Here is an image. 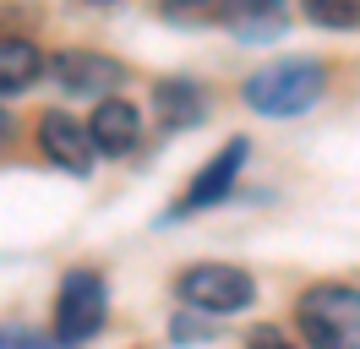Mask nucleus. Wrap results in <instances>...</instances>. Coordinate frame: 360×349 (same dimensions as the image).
Segmentation results:
<instances>
[{"label": "nucleus", "mask_w": 360, "mask_h": 349, "mask_svg": "<svg viewBox=\"0 0 360 349\" xmlns=\"http://www.w3.org/2000/svg\"><path fill=\"white\" fill-rule=\"evenodd\" d=\"M39 153L49 164H60L66 174H88L93 158H98V142H93L88 120H71L60 109H49V115H39Z\"/></svg>", "instance_id": "6"}, {"label": "nucleus", "mask_w": 360, "mask_h": 349, "mask_svg": "<svg viewBox=\"0 0 360 349\" xmlns=\"http://www.w3.org/2000/svg\"><path fill=\"white\" fill-rule=\"evenodd\" d=\"M39 77H44V55H39V44L22 39V33H0V99L27 93Z\"/></svg>", "instance_id": "10"}, {"label": "nucleus", "mask_w": 360, "mask_h": 349, "mask_svg": "<svg viewBox=\"0 0 360 349\" xmlns=\"http://www.w3.org/2000/svg\"><path fill=\"white\" fill-rule=\"evenodd\" d=\"M93 142H98V153H110V158H126V153L142 142V115H136V104H126V99H104V104L93 109Z\"/></svg>", "instance_id": "8"}, {"label": "nucleus", "mask_w": 360, "mask_h": 349, "mask_svg": "<svg viewBox=\"0 0 360 349\" xmlns=\"http://www.w3.org/2000/svg\"><path fill=\"white\" fill-rule=\"evenodd\" d=\"M93 6H115V0H93Z\"/></svg>", "instance_id": "18"}, {"label": "nucleus", "mask_w": 360, "mask_h": 349, "mask_svg": "<svg viewBox=\"0 0 360 349\" xmlns=\"http://www.w3.org/2000/svg\"><path fill=\"white\" fill-rule=\"evenodd\" d=\"M240 44H268L284 33V0H224L219 17Z\"/></svg>", "instance_id": "9"}, {"label": "nucleus", "mask_w": 360, "mask_h": 349, "mask_svg": "<svg viewBox=\"0 0 360 349\" xmlns=\"http://www.w3.org/2000/svg\"><path fill=\"white\" fill-rule=\"evenodd\" d=\"M180 300L197 317H235L257 300V284L235 262H197V267L180 273Z\"/></svg>", "instance_id": "3"}, {"label": "nucleus", "mask_w": 360, "mask_h": 349, "mask_svg": "<svg viewBox=\"0 0 360 349\" xmlns=\"http://www.w3.org/2000/svg\"><path fill=\"white\" fill-rule=\"evenodd\" d=\"M49 77L60 93H77V99H93V93H110V87L126 82V65L104 55V49H60L49 61Z\"/></svg>", "instance_id": "5"}, {"label": "nucleus", "mask_w": 360, "mask_h": 349, "mask_svg": "<svg viewBox=\"0 0 360 349\" xmlns=\"http://www.w3.org/2000/svg\"><path fill=\"white\" fill-rule=\"evenodd\" d=\"M322 87H328V71L316 61L290 55V61H268L262 71H251L240 99L268 120H290V115H306L311 104H322Z\"/></svg>", "instance_id": "1"}, {"label": "nucleus", "mask_w": 360, "mask_h": 349, "mask_svg": "<svg viewBox=\"0 0 360 349\" xmlns=\"http://www.w3.org/2000/svg\"><path fill=\"white\" fill-rule=\"evenodd\" d=\"M246 349H300V344H290L278 327H257V333L246 338Z\"/></svg>", "instance_id": "14"}, {"label": "nucleus", "mask_w": 360, "mask_h": 349, "mask_svg": "<svg viewBox=\"0 0 360 349\" xmlns=\"http://www.w3.org/2000/svg\"><path fill=\"white\" fill-rule=\"evenodd\" d=\"M6 349H71V344H49V338H39V333H6Z\"/></svg>", "instance_id": "15"}, {"label": "nucleus", "mask_w": 360, "mask_h": 349, "mask_svg": "<svg viewBox=\"0 0 360 349\" xmlns=\"http://www.w3.org/2000/svg\"><path fill=\"white\" fill-rule=\"evenodd\" d=\"M316 27H360V0H300Z\"/></svg>", "instance_id": "12"}, {"label": "nucleus", "mask_w": 360, "mask_h": 349, "mask_svg": "<svg viewBox=\"0 0 360 349\" xmlns=\"http://www.w3.org/2000/svg\"><path fill=\"white\" fill-rule=\"evenodd\" d=\"M153 109H158V120L169 131L180 126H197L207 115V99H202V87L197 82H186V77H164V82L153 87Z\"/></svg>", "instance_id": "11"}, {"label": "nucleus", "mask_w": 360, "mask_h": 349, "mask_svg": "<svg viewBox=\"0 0 360 349\" xmlns=\"http://www.w3.org/2000/svg\"><path fill=\"white\" fill-rule=\"evenodd\" d=\"M0 349H6V333H0Z\"/></svg>", "instance_id": "19"}, {"label": "nucleus", "mask_w": 360, "mask_h": 349, "mask_svg": "<svg viewBox=\"0 0 360 349\" xmlns=\"http://www.w3.org/2000/svg\"><path fill=\"white\" fill-rule=\"evenodd\" d=\"M169 333H175L180 344H191V338H207V327H197L191 317H175V322H169Z\"/></svg>", "instance_id": "16"}, {"label": "nucleus", "mask_w": 360, "mask_h": 349, "mask_svg": "<svg viewBox=\"0 0 360 349\" xmlns=\"http://www.w3.org/2000/svg\"><path fill=\"white\" fill-rule=\"evenodd\" d=\"M158 17H169V22H213V17H224V0H158Z\"/></svg>", "instance_id": "13"}, {"label": "nucleus", "mask_w": 360, "mask_h": 349, "mask_svg": "<svg viewBox=\"0 0 360 349\" xmlns=\"http://www.w3.org/2000/svg\"><path fill=\"white\" fill-rule=\"evenodd\" d=\"M240 164H246V142L235 137L224 153H213L202 170H197V180H191V186H186V196H180L175 218H180V213H202V208H219V202L235 191V174H240Z\"/></svg>", "instance_id": "7"}, {"label": "nucleus", "mask_w": 360, "mask_h": 349, "mask_svg": "<svg viewBox=\"0 0 360 349\" xmlns=\"http://www.w3.org/2000/svg\"><path fill=\"white\" fill-rule=\"evenodd\" d=\"M295 322L306 333V349H360V289L311 284L295 300Z\"/></svg>", "instance_id": "2"}, {"label": "nucleus", "mask_w": 360, "mask_h": 349, "mask_svg": "<svg viewBox=\"0 0 360 349\" xmlns=\"http://www.w3.org/2000/svg\"><path fill=\"white\" fill-rule=\"evenodd\" d=\"M6 142H11V115L0 109V148H6Z\"/></svg>", "instance_id": "17"}, {"label": "nucleus", "mask_w": 360, "mask_h": 349, "mask_svg": "<svg viewBox=\"0 0 360 349\" xmlns=\"http://www.w3.org/2000/svg\"><path fill=\"white\" fill-rule=\"evenodd\" d=\"M110 317V289L93 267H71L55 295V338L60 344H88Z\"/></svg>", "instance_id": "4"}]
</instances>
